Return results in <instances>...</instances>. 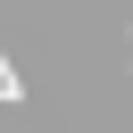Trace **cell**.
<instances>
[{
  "label": "cell",
  "mask_w": 133,
  "mask_h": 133,
  "mask_svg": "<svg viewBox=\"0 0 133 133\" xmlns=\"http://www.w3.org/2000/svg\"><path fill=\"white\" fill-rule=\"evenodd\" d=\"M0 100H25V75H17L8 58H0Z\"/></svg>",
  "instance_id": "cell-1"
}]
</instances>
